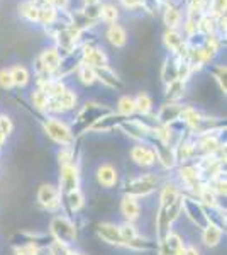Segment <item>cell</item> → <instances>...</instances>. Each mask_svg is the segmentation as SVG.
<instances>
[{"instance_id": "obj_31", "label": "cell", "mask_w": 227, "mask_h": 255, "mask_svg": "<svg viewBox=\"0 0 227 255\" xmlns=\"http://www.w3.org/2000/svg\"><path fill=\"white\" fill-rule=\"evenodd\" d=\"M163 20L164 24L168 26V29H176L180 26V20H181V12L168 3L166 9H164V14H163Z\"/></svg>"}, {"instance_id": "obj_8", "label": "cell", "mask_w": 227, "mask_h": 255, "mask_svg": "<svg viewBox=\"0 0 227 255\" xmlns=\"http://www.w3.org/2000/svg\"><path fill=\"white\" fill-rule=\"evenodd\" d=\"M80 180H81V174H80V167L76 163L60 167V187L58 189H60L61 194H68V192L80 189Z\"/></svg>"}, {"instance_id": "obj_43", "label": "cell", "mask_w": 227, "mask_h": 255, "mask_svg": "<svg viewBox=\"0 0 227 255\" xmlns=\"http://www.w3.org/2000/svg\"><path fill=\"white\" fill-rule=\"evenodd\" d=\"M70 0H46L48 5L55 7V9H67Z\"/></svg>"}, {"instance_id": "obj_19", "label": "cell", "mask_w": 227, "mask_h": 255, "mask_svg": "<svg viewBox=\"0 0 227 255\" xmlns=\"http://www.w3.org/2000/svg\"><path fill=\"white\" fill-rule=\"evenodd\" d=\"M124 119H127V118H124V116H121V114H117L112 111V113L105 114L104 118L98 119V121L90 128L88 133H110V131L117 129L119 125H121Z\"/></svg>"}, {"instance_id": "obj_3", "label": "cell", "mask_w": 227, "mask_h": 255, "mask_svg": "<svg viewBox=\"0 0 227 255\" xmlns=\"http://www.w3.org/2000/svg\"><path fill=\"white\" fill-rule=\"evenodd\" d=\"M49 235L53 240L61 242L72 247L78 238V225L76 221H73L72 218H68L63 213H58L51 218L49 221Z\"/></svg>"}, {"instance_id": "obj_22", "label": "cell", "mask_w": 227, "mask_h": 255, "mask_svg": "<svg viewBox=\"0 0 227 255\" xmlns=\"http://www.w3.org/2000/svg\"><path fill=\"white\" fill-rule=\"evenodd\" d=\"M180 63H181V58H178V56H168V58L163 61V67H161V82H163L164 85L178 80Z\"/></svg>"}, {"instance_id": "obj_27", "label": "cell", "mask_w": 227, "mask_h": 255, "mask_svg": "<svg viewBox=\"0 0 227 255\" xmlns=\"http://www.w3.org/2000/svg\"><path fill=\"white\" fill-rule=\"evenodd\" d=\"M164 97L168 102H180V99H183L185 90H187V84L181 80H175L171 84L164 85Z\"/></svg>"}, {"instance_id": "obj_36", "label": "cell", "mask_w": 227, "mask_h": 255, "mask_svg": "<svg viewBox=\"0 0 227 255\" xmlns=\"http://www.w3.org/2000/svg\"><path fill=\"white\" fill-rule=\"evenodd\" d=\"M14 255H43L44 250H41L39 247L32 245V244H20L12 247Z\"/></svg>"}, {"instance_id": "obj_23", "label": "cell", "mask_w": 227, "mask_h": 255, "mask_svg": "<svg viewBox=\"0 0 227 255\" xmlns=\"http://www.w3.org/2000/svg\"><path fill=\"white\" fill-rule=\"evenodd\" d=\"M205 208V216H207L209 225H214L217 228H221L222 232H226V209L221 206V204H216V206H204Z\"/></svg>"}, {"instance_id": "obj_33", "label": "cell", "mask_w": 227, "mask_h": 255, "mask_svg": "<svg viewBox=\"0 0 227 255\" xmlns=\"http://www.w3.org/2000/svg\"><path fill=\"white\" fill-rule=\"evenodd\" d=\"M19 14L24 19H27L29 22H39V9L36 5H32L31 2L19 3Z\"/></svg>"}, {"instance_id": "obj_13", "label": "cell", "mask_w": 227, "mask_h": 255, "mask_svg": "<svg viewBox=\"0 0 227 255\" xmlns=\"http://www.w3.org/2000/svg\"><path fill=\"white\" fill-rule=\"evenodd\" d=\"M95 179H97L98 186L104 189H114L121 182L119 170L112 163H100V165L97 167V170H95Z\"/></svg>"}, {"instance_id": "obj_12", "label": "cell", "mask_w": 227, "mask_h": 255, "mask_svg": "<svg viewBox=\"0 0 227 255\" xmlns=\"http://www.w3.org/2000/svg\"><path fill=\"white\" fill-rule=\"evenodd\" d=\"M195 141V151H197V158L199 157H212L221 150L224 145L222 141V134H205V136L193 138Z\"/></svg>"}, {"instance_id": "obj_25", "label": "cell", "mask_w": 227, "mask_h": 255, "mask_svg": "<svg viewBox=\"0 0 227 255\" xmlns=\"http://www.w3.org/2000/svg\"><path fill=\"white\" fill-rule=\"evenodd\" d=\"M107 39L109 43L112 44L115 48H122L126 46L127 43V34H126V29L121 26V24H110L109 29H107Z\"/></svg>"}, {"instance_id": "obj_34", "label": "cell", "mask_w": 227, "mask_h": 255, "mask_svg": "<svg viewBox=\"0 0 227 255\" xmlns=\"http://www.w3.org/2000/svg\"><path fill=\"white\" fill-rule=\"evenodd\" d=\"M48 101H49V97L46 96V94L43 92L41 89L36 87V90H32V94H31V102H32V106H34V109L36 111H46V106H48Z\"/></svg>"}, {"instance_id": "obj_37", "label": "cell", "mask_w": 227, "mask_h": 255, "mask_svg": "<svg viewBox=\"0 0 227 255\" xmlns=\"http://www.w3.org/2000/svg\"><path fill=\"white\" fill-rule=\"evenodd\" d=\"M72 252H73L72 247L56 240H53L46 249V255H72Z\"/></svg>"}, {"instance_id": "obj_9", "label": "cell", "mask_w": 227, "mask_h": 255, "mask_svg": "<svg viewBox=\"0 0 227 255\" xmlns=\"http://www.w3.org/2000/svg\"><path fill=\"white\" fill-rule=\"evenodd\" d=\"M95 233H97V237L104 244L110 247H117V249H124V237L117 223H109V221L98 223L95 226Z\"/></svg>"}, {"instance_id": "obj_7", "label": "cell", "mask_w": 227, "mask_h": 255, "mask_svg": "<svg viewBox=\"0 0 227 255\" xmlns=\"http://www.w3.org/2000/svg\"><path fill=\"white\" fill-rule=\"evenodd\" d=\"M117 129L126 134L127 138L134 139V141H138V143H146L148 139H150L151 133H152L151 128H148L139 118L124 119L121 125H119Z\"/></svg>"}, {"instance_id": "obj_29", "label": "cell", "mask_w": 227, "mask_h": 255, "mask_svg": "<svg viewBox=\"0 0 227 255\" xmlns=\"http://www.w3.org/2000/svg\"><path fill=\"white\" fill-rule=\"evenodd\" d=\"M55 101L60 104V108H61L63 113H68V111H73L76 108V94L73 92V90H70V89L65 90L61 96L55 97Z\"/></svg>"}, {"instance_id": "obj_1", "label": "cell", "mask_w": 227, "mask_h": 255, "mask_svg": "<svg viewBox=\"0 0 227 255\" xmlns=\"http://www.w3.org/2000/svg\"><path fill=\"white\" fill-rule=\"evenodd\" d=\"M166 179H163L156 172H144V174L131 175L121 182V192L122 196L136 197V199H144V197H150L159 191L161 184Z\"/></svg>"}, {"instance_id": "obj_45", "label": "cell", "mask_w": 227, "mask_h": 255, "mask_svg": "<svg viewBox=\"0 0 227 255\" xmlns=\"http://www.w3.org/2000/svg\"><path fill=\"white\" fill-rule=\"evenodd\" d=\"M85 2V5H92V3H98L100 0H83Z\"/></svg>"}, {"instance_id": "obj_46", "label": "cell", "mask_w": 227, "mask_h": 255, "mask_svg": "<svg viewBox=\"0 0 227 255\" xmlns=\"http://www.w3.org/2000/svg\"><path fill=\"white\" fill-rule=\"evenodd\" d=\"M5 141H7L5 138H3V136H0V150H2V146L5 145Z\"/></svg>"}, {"instance_id": "obj_39", "label": "cell", "mask_w": 227, "mask_h": 255, "mask_svg": "<svg viewBox=\"0 0 227 255\" xmlns=\"http://www.w3.org/2000/svg\"><path fill=\"white\" fill-rule=\"evenodd\" d=\"M12 133H14V123H12V119L9 116H5V114H0V136L7 139Z\"/></svg>"}, {"instance_id": "obj_28", "label": "cell", "mask_w": 227, "mask_h": 255, "mask_svg": "<svg viewBox=\"0 0 227 255\" xmlns=\"http://www.w3.org/2000/svg\"><path fill=\"white\" fill-rule=\"evenodd\" d=\"M134 106H136V113L139 116H148L152 111V99L148 92H139L134 97Z\"/></svg>"}, {"instance_id": "obj_42", "label": "cell", "mask_w": 227, "mask_h": 255, "mask_svg": "<svg viewBox=\"0 0 227 255\" xmlns=\"http://www.w3.org/2000/svg\"><path fill=\"white\" fill-rule=\"evenodd\" d=\"M121 3L126 9H138L146 3V0H121Z\"/></svg>"}, {"instance_id": "obj_32", "label": "cell", "mask_w": 227, "mask_h": 255, "mask_svg": "<svg viewBox=\"0 0 227 255\" xmlns=\"http://www.w3.org/2000/svg\"><path fill=\"white\" fill-rule=\"evenodd\" d=\"M117 114H121L124 118H131L136 114V106H134V97L131 96H122L117 101Z\"/></svg>"}, {"instance_id": "obj_35", "label": "cell", "mask_w": 227, "mask_h": 255, "mask_svg": "<svg viewBox=\"0 0 227 255\" xmlns=\"http://www.w3.org/2000/svg\"><path fill=\"white\" fill-rule=\"evenodd\" d=\"M100 17L105 24H115V20L119 19V9L114 3H105V5H102Z\"/></svg>"}, {"instance_id": "obj_17", "label": "cell", "mask_w": 227, "mask_h": 255, "mask_svg": "<svg viewBox=\"0 0 227 255\" xmlns=\"http://www.w3.org/2000/svg\"><path fill=\"white\" fill-rule=\"evenodd\" d=\"M164 39V44H166V48L170 49L175 56H178V58L185 60V56H187V43H185V39L181 38V34L176 29H168L164 32L163 36Z\"/></svg>"}, {"instance_id": "obj_18", "label": "cell", "mask_w": 227, "mask_h": 255, "mask_svg": "<svg viewBox=\"0 0 227 255\" xmlns=\"http://www.w3.org/2000/svg\"><path fill=\"white\" fill-rule=\"evenodd\" d=\"M121 215L124 216V221H129V223H136V221L141 218V199H136V197L122 196L121 199Z\"/></svg>"}, {"instance_id": "obj_20", "label": "cell", "mask_w": 227, "mask_h": 255, "mask_svg": "<svg viewBox=\"0 0 227 255\" xmlns=\"http://www.w3.org/2000/svg\"><path fill=\"white\" fill-rule=\"evenodd\" d=\"M95 73H97V80L102 82L105 87L114 89V90H124V87H126L124 80L115 73V70L109 67V65H105V67H102V68H97Z\"/></svg>"}, {"instance_id": "obj_6", "label": "cell", "mask_w": 227, "mask_h": 255, "mask_svg": "<svg viewBox=\"0 0 227 255\" xmlns=\"http://www.w3.org/2000/svg\"><path fill=\"white\" fill-rule=\"evenodd\" d=\"M36 201L44 211L58 215L61 211V192L53 184H41L36 194Z\"/></svg>"}, {"instance_id": "obj_4", "label": "cell", "mask_w": 227, "mask_h": 255, "mask_svg": "<svg viewBox=\"0 0 227 255\" xmlns=\"http://www.w3.org/2000/svg\"><path fill=\"white\" fill-rule=\"evenodd\" d=\"M41 125H43V129H44V133L48 134V138L51 139L53 143H56L60 148L73 146L76 143L72 129H70V125H67L65 121H60V119L49 116V118L41 119Z\"/></svg>"}, {"instance_id": "obj_16", "label": "cell", "mask_w": 227, "mask_h": 255, "mask_svg": "<svg viewBox=\"0 0 227 255\" xmlns=\"http://www.w3.org/2000/svg\"><path fill=\"white\" fill-rule=\"evenodd\" d=\"M61 53L58 51L56 48H46L43 53L38 56L39 60V65L41 68H43L44 73H48V75H55V73L58 72V68H60L61 65Z\"/></svg>"}, {"instance_id": "obj_15", "label": "cell", "mask_w": 227, "mask_h": 255, "mask_svg": "<svg viewBox=\"0 0 227 255\" xmlns=\"http://www.w3.org/2000/svg\"><path fill=\"white\" fill-rule=\"evenodd\" d=\"M183 108L185 106L181 104V102H166V104L161 106L158 114H156L154 118L159 126H168V125H171V123L178 121Z\"/></svg>"}, {"instance_id": "obj_44", "label": "cell", "mask_w": 227, "mask_h": 255, "mask_svg": "<svg viewBox=\"0 0 227 255\" xmlns=\"http://www.w3.org/2000/svg\"><path fill=\"white\" fill-rule=\"evenodd\" d=\"M183 255H202L200 250L192 244H185L183 245Z\"/></svg>"}, {"instance_id": "obj_41", "label": "cell", "mask_w": 227, "mask_h": 255, "mask_svg": "<svg viewBox=\"0 0 227 255\" xmlns=\"http://www.w3.org/2000/svg\"><path fill=\"white\" fill-rule=\"evenodd\" d=\"M0 89L3 90H12L14 89V84H12V77L9 68H2L0 70Z\"/></svg>"}, {"instance_id": "obj_40", "label": "cell", "mask_w": 227, "mask_h": 255, "mask_svg": "<svg viewBox=\"0 0 227 255\" xmlns=\"http://www.w3.org/2000/svg\"><path fill=\"white\" fill-rule=\"evenodd\" d=\"M83 12V15L88 20H92V22H97L98 19H100V12H102V3H92V5H85V9L81 10Z\"/></svg>"}, {"instance_id": "obj_26", "label": "cell", "mask_w": 227, "mask_h": 255, "mask_svg": "<svg viewBox=\"0 0 227 255\" xmlns=\"http://www.w3.org/2000/svg\"><path fill=\"white\" fill-rule=\"evenodd\" d=\"M9 72L12 77V84H14L15 89L27 87L29 80H31V75H29V70L24 67V65H14L12 68H9Z\"/></svg>"}, {"instance_id": "obj_21", "label": "cell", "mask_w": 227, "mask_h": 255, "mask_svg": "<svg viewBox=\"0 0 227 255\" xmlns=\"http://www.w3.org/2000/svg\"><path fill=\"white\" fill-rule=\"evenodd\" d=\"M81 49H83V63L85 65H88V67H92L95 70L107 65V55H105L104 49L93 48V46H90V44H83Z\"/></svg>"}, {"instance_id": "obj_11", "label": "cell", "mask_w": 227, "mask_h": 255, "mask_svg": "<svg viewBox=\"0 0 227 255\" xmlns=\"http://www.w3.org/2000/svg\"><path fill=\"white\" fill-rule=\"evenodd\" d=\"M129 155L134 165H138L141 168H151V167L158 165V158H156L154 150H152L151 145H148V143H138V145H134L131 148Z\"/></svg>"}, {"instance_id": "obj_5", "label": "cell", "mask_w": 227, "mask_h": 255, "mask_svg": "<svg viewBox=\"0 0 227 255\" xmlns=\"http://www.w3.org/2000/svg\"><path fill=\"white\" fill-rule=\"evenodd\" d=\"M181 213H185L187 220L195 226L199 232L205 228L209 225L207 216H205V208L197 197L188 196V194H181Z\"/></svg>"}, {"instance_id": "obj_38", "label": "cell", "mask_w": 227, "mask_h": 255, "mask_svg": "<svg viewBox=\"0 0 227 255\" xmlns=\"http://www.w3.org/2000/svg\"><path fill=\"white\" fill-rule=\"evenodd\" d=\"M56 20V9L51 5H44L39 9V24L43 26H49Z\"/></svg>"}, {"instance_id": "obj_24", "label": "cell", "mask_w": 227, "mask_h": 255, "mask_svg": "<svg viewBox=\"0 0 227 255\" xmlns=\"http://www.w3.org/2000/svg\"><path fill=\"white\" fill-rule=\"evenodd\" d=\"M200 233H202V242L205 244V247L214 249V247H217L222 242V237H224L226 232H222L221 228H217L214 225H207Z\"/></svg>"}, {"instance_id": "obj_14", "label": "cell", "mask_w": 227, "mask_h": 255, "mask_svg": "<svg viewBox=\"0 0 227 255\" xmlns=\"http://www.w3.org/2000/svg\"><path fill=\"white\" fill-rule=\"evenodd\" d=\"M183 245L185 240L180 233L170 232L161 242H158L156 255H183Z\"/></svg>"}, {"instance_id": "obj_30", "label": "cell", "mask_w": 227, "mask_h": 255, "mask_svg": "<svg viewBox=\"0 0 227 255\" xmlns=\"http://www.w3.org/2000/svg\"><path fill=\"white\" fill-rule=\"evenodd\" d=\"M76 73H78V80H80V84L85 85V87H90V85H93L95 82H97L95 68L88 67V65H85V63H81L80 67H78Z\"/></svg>"}, {"instance_id": "obj_47", "label": "cell", "mask_w": 227, "mask_h": 255, "mask_svg": "<svg viewBox=\"0 0 227 255\" xmlns=\"http://www.w3.org/2000/svg\"><path fill=\"white\" fill-rule=\"evenodd\" d=\"M158 2H161V0H158Z\"/></svg>"}, {"instance_id": "obj_10", "label": "cell", "mask_w": 227, "mask_h": 255, "mask_svg": "<svg viewBox=\"0 0 227 255\" xmlns=\"http://www.w3.org/2000/svg\"><path fill=\"white\" fill-rule=\"evenodd\" d=\"M85 208V194L81 192V189L72 191L68 194H61V211L63 215L72 218L75 221V218L80 215V211Z\"/></svg>"}, {"instance_id": "obj_2", "label": "cell", "mask_w": 227, "mask_h": 255, "mask_svg": "<svg viewBox=\"0 0 227 255\" xmlns=\"http://www.w3.org/2000/svg\"><path fill=\"white\" fill-rule=\"evenodd\" d=\"M109 113H112V109H110L109 106L98 104V102H86V104L81 106V109L76 113L73 123L70 125V129H72L75 139L78 136H81V134H85L86 131H90V128H92L98 119L104 118L105 114H109Z\"/></svg>"}]
</instances>
